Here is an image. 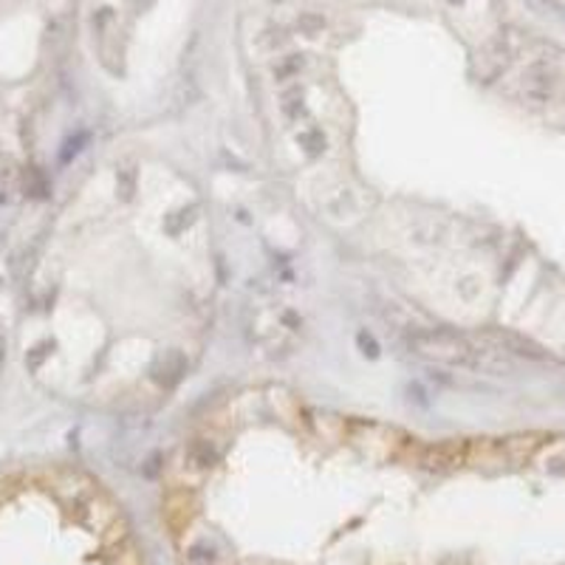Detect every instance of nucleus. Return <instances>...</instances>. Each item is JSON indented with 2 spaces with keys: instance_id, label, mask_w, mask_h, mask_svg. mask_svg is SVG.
Here are the masks:
<instances>
[{
  "instance_id": "1",
  "label": "nucleus",
  "mask_w": 565,
  "mask_h": 565,
  "mask_svg": "<svg viewBox=\"0 0 565 565\" xmlns=\"http://www.w3.org/2000/svg\"><path fill=\"white\" fill-rule=\"evenodd\" d=\"M0 565H136L119 509L68 467L0 476Z\"/></svg>"
}]
</instances>
